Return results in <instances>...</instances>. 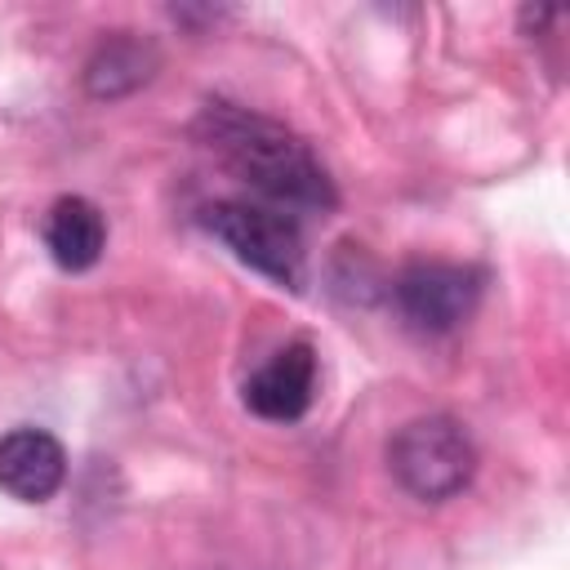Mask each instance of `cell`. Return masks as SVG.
<instances>
[{"label": "cell", "mask_w": 570, "mask_h": 570, "mask_svg": "<svg viewBox=\"0 0 570 570\" xmlns=\"http://www.w3.org/2000/svg\"><path fill=\"white\" fill-rule=\"evenodd\" d=\"M485 289V272L472 263H445V258H414L392 281V298L401 316L423 334H450L459 330Z\"/></svg>", "instance_id": "277c9868"}, {"label": "cell", "mask_w": 570, "mask_h": 570, "mask_svg": "<svg viewBox=\"0 0 570 570\" xmlns=\"http://www.w3.org/2000/svg\"><path fill=\"white\" fill-rule=\"evenodd\" d=\"M387 468L396 485L419 503H445L476 476V441L450 414H419L387 441Z\"/></svg>", "instance_id": "7a4b0ae2"}, {"label": "cell", "mask_w": 570, "mask_h": 570, "mask_svg": "<svg viewBox=\"0 0 570 570\" xmlns=\"http://www.w3.org/2000/svg\"><path fill=\"white\" fill-rule=\"evenodd\" d=\"M316 401V352L294 338L245 379V405L267 423H294Z\"/></svg>", "instance_id": "5b68a950"}, {"label": "cell", "mask_w": 570, "mask_h": 570, "mask_svg": "<svg viewBox=\"0 0 570 570\" xmlns=\"http://www.w3.org/2000/svg\"><path fill=\"white\" fill-rule=\"evenodd\" d=\"M205 147L276 209H334L338 191L316 151L272 116H258L240 102H205L196 116Z\"/></svg>", "instance_id": "6da1fadb"}, {"label": "cell", "mask_w": 570, "mask_h": 570, "mask_svg": "<svg viewBox=\"0 0 570 570\" xmlns=\"http://www.w3.org/2000/svg\"><path fill=\"white\" fill-rule=\"evenodd\" d=\"M160 67V53L151 40L134 36V31H111L107 40H98V49L85 62V89L89 98H125L134 89H142Z\"/></svg>", "instance_id": "ba28073f"}, {"label": "cell", "mask_w": 570, "mask_h": 570, "mask_svg": "<svg viewBox=\"0 0 570 570\" xmlns=\"http://www.w3.org/2000/svg\"><path fill=\"white\" fill-rule=\"evenodd\" d=\"M557 13L552 9H521V27L525 31H534V27H543V22H552Z\"/></svg>", "instance_id": "9c48e42d"}, {"label": "cell", "mask_w": 570, "mask_h": 570, "mask_svg": "<svg viewBox=\"0 0 570 570\" xmlns=\"http://www.w3.org/2000/svg\"><path fill=\"white\" fill-rule=\"evenodd\" d=\"M200 223L232 258H240L258 276L276 281L281 289H303L307 249L298 223L285 209L254 200H214L200 209Z\"/></svg>", "instance_id": "3957f363"}, {"label": "cell", "mask_w": 570, "mask_h": 570, "mask_svg": "<svg viewBox=\"0 0 570 570\" xmlns=\"http://www.w3.org/2000/svg\"><path fill=\"white\" fill-rule=\"evenodd\" d=\"M67 481V450L45 428H13L0 436V490L18 503H49Z\"/></svg>", "instance_id": "8992f818"}, {"label": "cell", "mask_w": 570, "mask_h": 570, "mask_svg": "<svg viewBox=\"0 0 570 570\" xmlns=\"http://www.w3.org/2000/svg\"><path fill=\"white\" fill-rule=\"evenodd\" d=\"M45 249L62 272H89L107 249V218L89 196H58L45 214Z\"/></svg>", "instance_id": "52a82bcc"}]
</instances>
